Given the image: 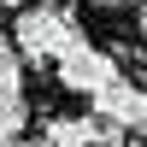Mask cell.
I'll list each match as a JSON object with an SVG mask.
<instances>
[{"mask_svg":"<svg viewBox=\"0 0 147 147\" xmlns=\"http://www.w3.org/2000/svg\"><path fill=\"white\" fill-rule=\"evenodd\" d=\"M30 124V100H24V65L0 53V141H18Z\"/></svg>","mask_w":147,"mask_h":147,"instance_id":"277c9868","label":"cell"},{"mask_svg":"<svg viewBox=\"0 0 147 147\" xmlns=\"http://www.w3.org/2000/svg\"><path fill=\"white\" fill-rule=\"evenodd\" d=\"M77 12L59 6V0H41V6H18L12 18V47H18L24 65H53L71 41H77Z\"/></svg>","mask_w":147,"mask_h":147,"instance_id":"6da1fadb","label":"cell"},{"mask_svg":"<svg viewBox=\"0 0 147 147\" xmlns=\"http://www.w3.org/2000/svg\"><path fill=\"white\" fill-rule=\"evenodd\" d=\"M141 35H147V0H141Z\"/></svg>","mask_w":147,"mask_h":147,"instance_id":"52a82bcc","label":"cell"},{"mask_svg":"<svg viewBox=\"0 0 147 147\" xmlns=\"http://www.w3.org/2000/svg\"><path fill=\"white\" fill-rule=\"evenodd\" d=\"M88 100H94V112H100V118L124 124L129 136H141V129H147V88H136L129 77H112L100 94H88Z\"/></svg>","mask_w":147,"mask_h":147,"instance_id":"3957f363","label":"cell"},{"mask_svg":"<svg viewBox=\"0 0 147 147\" xmlns=\"http://www.w3.org/2000/svg\"><path fill=\"white\" fill-rule=\"evenodd\" d=\"M0 12H18V0H0Z\"/></svg>","mask_w":147,"mask_h":147,"instance_id":"8992f818","label":"cell"},{"mask_svg":"<svg viewBox=\"0 0 147 147\" xmlns=\"http://www.w3.org/2000/svg\"><path fill=\"white\" fill-rule=\"evenodd\" d=\"M112 77H124V59H118L112 47L82 41V35H77V41H71L59 59H53V82H59L65 94H100Z\"/></svg>","mask_w":147,"mask_h":147,"instance_id":"7a4b0ae2","label":"cell"},{"mask_svg":"<svg viewBox=\"0 0 147 147\" xmlns=\"http://www.w3.org/2000/svg\"><path fill=\"white\" fill-rule=\"evenodd\" d=\"M41 141H71V147H77V141H100V118H65V112H59V118H47V124H41Z\"/></svg>","mask_w":147,"mask_h":147,"instance_id":"5b68a950","label":"cell"}]
</instances>
